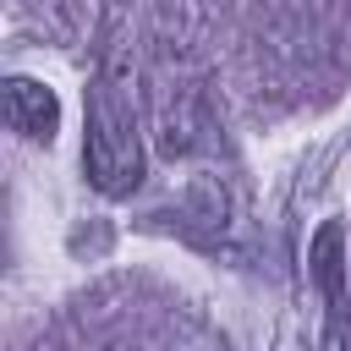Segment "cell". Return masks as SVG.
<instances>
[{"instance_id": "6da1fadb", "label": "cell", "mask_w": 351, "mask_h": 351, "mask_svg": "<svg viewBox=\"0 0 351 351\" xmlns=\"http://www.w3.org/2000/svg\"><path fill=\"white\" fill-rule=\"evenodd\" d=\"M82 170H88L93 192H104V197H126L143 181V132H137V115L115 82H99L88 99Z\"/></svg>"}, {"instance_id": "7a4b0ae2", "label": "cell", "mask_w": 351, "mask_h": 351, "mask_svg": "<svg viewBox=\"0 0 351 351\" xmlns=\"http://www.w3.org/2000/svg\"><path fill=\"white\" fill-rule=\"evenodd\" d=\"M5 126L27 143H49L60 132V99L38 77H11L5 82Z\"/></svg>"}, {"instance_id": "3957f363", "label": "cell", "mask_w": 351, "mask_h": 351, "mask_svg": "<svg viewBox=\"0 0 351 351\" xmlns=\"http://www.w3.org/2000/svg\"><path fill=\"white\" fill-rule=\"evenodd\" d=\"M307 263H313V280L324 285L329 307H340V291H346V225L340 219H324L313 247H307Z\"/></svg>"}]
</instances>
